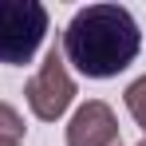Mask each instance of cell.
<instances>
[{
	"mask_svg": "<svg viewBox=\"0 0 146 146\" xmlns=\"http://www.w3.org/2000/svg\"><path fill=\"white\" fill-rule=\"evenodd\" d=\"M24 99L32 107V115L44 122H55L67 115V107L75 103V79L67 75V63H63V51L51 48L40 63V71L28 79L24 87Z\"/></svg>",
	"mask_w": 146,
	"mask_h": 146,
	"instance_id": "3957f363",
	"label": "cell"
},
{
	"mask_svg": "<svg viewBox=\"0 0 146 146\" xmlns=\"http://www.w3.org/2000/svg\"><path fill=\"white\" fill-rule=\"evenodd\" d=\"M0 146H20V142H0Z\"/></svg>",
	"mask_w": 146,
	"mask_h": 146,
	"instance_id": "52a82bcc",
	"label": "cell"
},
{
	"mask_svg": "<svg viewBox=\"0 0 146 146\" xmlns=\"http://www.w3.org/2000/svg\"><path fill=\"white\" fill-rule=\"evenodd\" d=\"M138 146H146V138H142V142H138Z\"/></svg>",
	"mask_w": 146,
	"mask_h": 146,
	"instance_id": "ba28073f",
	"label": "cell"
},
{
	"mask_svg": "<svg viewBox=\"0 0 146 146\" xmlns=\"http://www.w3.org/2000/svg\"><path fill=\"white\" fill-rule=\"evenodd\" d=\"M67 146H122L115 111L103 99H87L67 122Z\"/></svg>",
	"mask_w": 146,
	"mask_h": 146,
	"instance_id": "277c9868",
	"label": "cell"
},
{
	"mask_svg": "<svg viewBox=\"0 0 146 146\" xmlns=\"http://www.w3.org/2000/svg\"><path fill=\"white\" fill-rule=\"evenodd\" d=\"M48 36V8L40 0H0V63H28Z\"/></svg>",
	"mask_w": 146,
	"mask_h": 146,
	"instance_id": "7a4b0ae2",
	"label": "cell"
},
{
	"mask_svg": "<svg viewBox=\"0 0 146 146\" xmlns=\"http://www.w3.org/2000/svg\"><path fill=\"white\" fill-rule=\"evenodd\" d=\"M24 115L12 107V103H4L0 99V142H24Z\"/></svg>",
	"mask_w": 146,
	"mask_h": 146,
	"instance_id": "5b68a950",
	"label": "cell"
},
{
	"mask_svg": "<svg viewBox=\"0 0 146 146\" xmlns=\"http://www.w3.org/2000/svg\"><path fill=\"white\" fill-rule=\"evenodd\" d=\"M142 32L122 4H87L63 28V63L87 79H115L134 63Z\"/></svg>",
	"mask_w": 146,
	"mask_h": 146,
	"instance_id": "6da1fadb",
	"label": "cell"
},
{
	"mask_svg": "<svg viewBox=\"0 0 146 146\" xmlns=\"http://www.w3.org/2000/svg\"><path fill=\"white\" fill-rule=\"evenodd\" d=\"M126 111H130V119L138 122L142 134H146V75L134 79V83L126 87Z\"/></svg>",
	"mask_w": 146,
	"mask_h": 146,
	"instance_id": "8992f818",
	"label": "cell"
}]
</instances>
